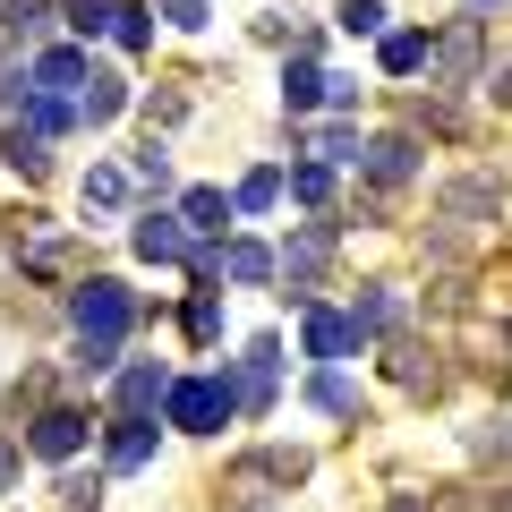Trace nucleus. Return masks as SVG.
<instances>
[{
  "instance_id": "1",
  "label": "nucleus",
  "mask_w": 512,
  "mask_h": 512,
  "mask_svg": "<svg viewBox=\"0 0 512 512\" xmlns=\"http://www.w3.org/2000/svg\"><path fill=\"white\" fill-rule=\"evenodd\" d=\"M128 325H137V299L120 282H86L77 291V367H111V350H120Z\"/></svg>"
},
{
  "instance_id": "5",
  "label": "nucleus",
  "mask_w": 512,
  "mask_h": 512,
  "mask_svg": "<svg viewBox=\"0 0 512 512\" xmlns=\"http://www.w3.org/2000/svg\"><path fill=\"white\" fill-rule=\"evenodd\" d=\"M137 256H154V265H171V256H188V222H171V214H146L137 222Z\"/></svg>"
},
{
  "instance_id": "12",
  "label": "nucleus",
  "mask_w": 512,
  "mask_h": 512,
  "mask_svg": "<svg viewBox=\"0 0 512 512\" xmlns=\"http://www.w3.org/2000/svg\"><path fill=\"white\" fill-rule=\"evenodd\" d=\"M410 163H419L410 137H376V146H367V171H376V180H410Z\"/></svg>"
},
{
  "instance_id": "14",
  "label": "nucleus",
  "mask_w": 512,
  "mask_h": 512,
  "mask_svg": "<svg viewBox=\"0 0 512 512\" xmlns=\"http://www.w3.org/2000/svg\"><path fill=\"white\" fill-rule=\"evenodd\" d=\"M419 60H436V43H427V35H384V69H393V77H410Z\"/></svg>"
},
{
  "instance_id": "16",
  "label": "nucleus",
  "mask_w": 512,
  "mask_h": 512,
  "mask_svg": "<svg viewBox=\"0 0 512 512\" xmlns=\"http://www.w3.org/2000/svg\"><path fill=\"white\" fill-rule=\"evenodd\" d=\"M444 69H453V77H470V69H478V26H470V18L444 35Z\"/></svg>"
},
{
  "instance_id": "21",
  "label": "nucleus",
  "mask_w": 512,
  "mask_h": 512,
  "mask_svg": "<svg viewBox=\"0 0 512 512\" xmlns=\"http://www.w3.org/2000/svg\"><path fill=\"white\" fill-rule=\"evenodd\" d=\"M111 35H120L128 52H146V43H154V26H146V9H137V0H120V18H111Z\"/></svg>"
},
{
  "instance_id": "25",
  "label": "nucleus",
  "mask_w": 512,
  "mask_h": 512,
  "mask_svg": "<svg viewBox=\"0 0 512 512\" xmlns=\"http://www.w3.org/2000/svg\"><path fill=\"white\" fill-rule=\"evenodd\" d=\"M163 18L171 26H205V0H163Z\"/></svg>"
},
{
  "instance_id": "15",
  "label": "nucleus",
  "mask_w": 512,
  "mask_h": 512,
  "mask_svg": "<svg viewBox=\"0 0 512 512\" xmlns=\"http://www.w3.org/2000/svg\"><path fill=\"white\" fill-rule=\"evenodd\" d=\"M325 94H333V77H316L308 60H299V69L282 77V103H291V111H308V103H325Z\"/></svg>"
},
{
  "instance_id": "19",
  "label": "nucleus",
  "mask_w": 512,
  "mask_h": 512,
  "mask_svg": "<svg viewBox=\"0 0 512 512\" xmlns=\"http://www.w3.org/2000/svg\"><path fill=\"white\" fill-rule=\"evenodd\" d=\"M291 197H299V205H325V197H333V171H325V163H299V171H291Z\"/></svg>"
},
{
  "instance_id": "18",
  "label": "nucleus",
  "mask_w": 512,
  "mask_h": 512,
  "mask_svg": "<svg viewBox=\"0 0 512 512\" xmlns=\"http://www.w3.org/2000/svg\"><path fill=\"white\" fill-rule=\"evenodd\" d=\"M274 197H282V180H274V171H248L231 205H239V214H265V205H274Z\"/></svg>"
},
{
  "instance_id": "7",
  "label": "nucleus",
  "mask_w": 512,
  "mask_h": 512,
  "mask_svg": "<svg viewBox=\"0 0 512 512\" xmlns=\"http://www.w3.org/2000/svg\"><path fill=\"white\" fill-rule=\"evenodd\" d=\"M120 103H128V86H120L111 69H94V77H86V94H77V120L103 128V120H120Z\"/></svg>"
},
{
  "instance_id": "24",
  "label": "nucleus",
  "mask_w": 512,
  "mask_h": 512,
  "mask_svg": "<svg viewBox=\"0 0 512 512\" xmlns=\"http://www.w3.org/2000/svg\"><path fill=\"white\" fill-rule=\"evenodd\" d=\"M316 402H325V410H359V393H350L342 376H316Z\"/></svg>"
},
{
  "instance_id": "20",
  "label": "nucleus",
  "mask_w": 512,
  "mask_h": 512,
  "mask_svg": "<svg viewBox=\"0 0 512 512\" xmlns=\"http://www.w3.org/2000/svg\"><path fill=\"white\" fill-rule=\"evenodd\" d=\"M43 18H52V0H9V9H0L9 35H43Z\"/></svg>"
},
{
  "instance_id": "9",
  "label": "nucleus",
  "mask_w": 512,
  "mask_h": 512,
  "mask_svg": "<svg viewBox=\"0 0 512 512\" xmlns=\"http://www.w3.org/2000/svg\"><path fill=\"white\" fill-rule=\"evenodd\" d=\"M325 256H333V231H308V239L282 248V274H291V282H316V274H325Z\"/></svg>"
},
{
  "instance_id": "6",
  "label": "nucleus",
  "mask_w": 512,
  "mask_h": 512,
  "mask_svg": "<svg viewBox=\"0 0 512 512\" xmlns=\"http://www.w3.org/2000/svg\"><path fill=\"white\" fill-rule=\"evenodd\" d=\"M308 350L316 359H350V350H359V316H325L316 308L308 316Z\"/></svg>"
},
{
  "instance_id": "22",
  "label": "nucleus",
  "mask_w": 512,
  "mask_h": 512,
  "mask_svg": "<svg viewBox=\"0 0 512 512\" xmlns=\"http://www.w3.org/2000/svg\"><path fill=\"white\" fill-rule=\"evenodd\" d=\"M120 197H128L120 171H86V205H120Z\"/></svg>"
},
{
  "instance_id": "13",
  "label": "nucleus",
  "mask_w": 512,
  "mask_h": 512,
  "mask_svg": "<svg viewBox=\"0 0 512 512\" xmlns=\"http://www.w3.org/2000/svg\"><path fill=\"white\" fill-rule=\"evenodd\" d=\"M222 214H231L222 188H188V197H180V222H188V231H222Z\"/></svg>"
},
{
  "instance_id": "17",
  "label": "nucleus",
  "mask_w": 512,
  "mask_h": 512,
  "mask_svg": "<svg viewBox=\"0 0 512 512\" xmlns=\"http://www.w3.org/2000/svg\"><path fill=\"white\" fill-rule=\"evenodd\" d=\"M111 18H120V0H69V26H77V35H111Z\"/></svg>"
},
{
  "instance_id": "4",
  "label": "nucleus",
  "mask_w": 512,
  "mask_h": 512,
  "mask_svg": "<svg viewBox=\"0 0 512 512\" xmlns=\"http://www.w3.org/2000/svg\"><path fill=\"white\" fill-rule=\"evenodd\" d=\"M77 444H86V419H77V410H43L35 419V453L43 461H69Z\"/></svg>"
},
{
  "instance_id": "2",
  "label": "nucleus",
  "mask_w": 512,
  "mask_h": 512,
  "mask_svg": "<svg viewBox=\"0 0 512 512\" xmlns=\"http://www.w3.org/2000/svg\"><path fill=\"white\" fill-rule=\"evenodd\" d=\"M231 376H188V384H171V427H188V436H214L222 419H231Z\"/></svg>"
},
{
  "instance_id": "23",
  "label": "nucleus",
  "mask_w": 512,
  "mask_h": 512,
  "mask_svg": "<svg viewBox=\"0 0 512 512\" xmlns=\"http://www.w3.org/2000/svg\"><path fill=\"white\" fill-rule=\"evenodd\" d=\"M342 26H350V35H376L384 9H376V0H342Z\"/></svg>"
},
{
  "instance_id": "26",
  "label": "nucleus",
  "mask_w": 512,
  "mask_h": 512,
  "mask_svg": "<svg viewBox=\"0 0 512 512\" xmlns=\"http://www.w3.org/2000/svg\"><path fill=\"white\" fill-rule=\"evenodd\" d=\"M0 487H18V453L9 444H0Z\"/></svg>"
},
{
  "instance_id": "8",
  "label": "nucleus",
  "mask_w": 512,
  "mask_h": 512,
  "mask_svg": "<svg viewBox=\"0 0 512 512\" xmlns=\"http://www.w3.org/2000/svg\"><path fill=\"white\" fill-rule=\"evenodd\" d=\"M154 402H171V376H163V367H128V376H120V410L137 419V410H154Z\"/></svg>"
},
{
  "instance_id": "11",
  "label": "nucleus",
  "mask_w": 512,
  "mask_h": 512,
  "mask_svg": "<svg viewBox=\"0 0 512 512\" xmlns=\"http://www.w3.org/2000/svg\"><path fill=\"white\" fill-rule=\"evenodd\" d=\"M222 274H231V282H265V274H274V256L256 248V239H231V248H222Z\"/></svg>"
},
{
  "instance_id": "3",
  "label": "nucleus",
  "mask_w": 512,
  "mask_h": 512,
  "mask_svg": "<svg viewBox=\"0 0 512 512\" xmlns=\"http://www.w3.org/2000/svg\"><path fill=\"white\" fill-rule=\"evenodd\" d=\"M86 77H94V60H86V52H69V43L35 60V94H60V103H77V94H86Z\"/></svg>"
},
{
  "instance_id": "10",
  "label": "nucleus",
  "mask_w": 512,
  "mask_h": 512,
  "mask_svg": "<svg viewBox=\"0 0 512 512\" xmlns=\"http://www.w3.org/2000/svg\"><path fill=\"white\" fill-rule=\"evenodd\" d=\"M154 461V427L146 419H120V436H111V470H146Z\"/></svg>"
}]
</instances>
